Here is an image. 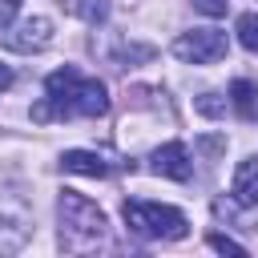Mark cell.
I'll use <instances>...</instances> for the list:
<instances>
[{
	"label": "cell",
	"instance_id": "6da1fadb",
	"mask_svg": "<svg viewBox=\"0 0 258 258\" xmlns=\"http://www.w3.org/2000/svg\"><path fill=\"white\" fill-rule=\"evenodd\" d=\"M44 105L52 117H105L109 89L97 77H81L77 69H56L44 81Z\"/></svg>",
	"mask_w": 258,
	"mask_h": 258
},
{
	"label": "cell",
	"instance_id": "7a4b0ae2",
	"mask_svg": "<svg viewBox=\"0 0 258 258\" xmlns=\"http://www.w3.org/2000/svg\"><path fill=\"white\" fill-rule=\"evenodd\" d=\"M56 222H60V250H73V254H85V250L101 246L105 234H109L105 210L93 198L77 194V189H64L56 198Z\"/></svg>",
	"mask_w": 258,
	"mask_h": 258
},
{
	"label": "cell",
	"instance_id": "3957f363",
	"mask_svg": "<svg viewBox=\"0 0 258 258\" xmlns=\"http://www.w3.org/2000/svg\"><path fill=\"white\" fill-rule=\"evenodd\" d=\"M121 218L129 226V234L145 238V242H177L189 234V218L177 210V206H165V202H125L121 206Z\"/></svg>",
	"mask_w": 258,
	"mask_h": 258
},
{
	"label": "cell",
	"instance_id": "277c9868",
	"mask_svg": "<svg viewBox=\"0 0 258 258\" xmlns=\"http://www.w3.org/2000/svg\"><path fill=\"white\" fill-rule=\"evenodd\" d=\"M52 20L48 16H24V20H12L4 28V48L16 52V56H36L52 44Z\"/></svg>",
	"mask_w": 258,
	"mask_h": 258
},
{
	"label": "cell",
	"instance_id": "5b68a950",
	"mask_svg": "<svg viewBox=\"0 0 258 258\" xmlns=\"http://www.w3.org/2000/svg\"><path fill=\"white\" fill-rule=\"evenodd\" d=\"M173 56L185 64H214L226 56V32L222 28H189L173 40Z\"/></svg>",
	"mask_w": 258,
	"mask_h": 258
},
{
	"label": "cell",
	"instance_id": "8992f818",
	"mask_svg": "<svg viewBox=\"0 0 258 258\" xmlns=\"http://www.w3.org/2000/svg\"><path fill=\"white\" fill-rule=\"evenodd\" d=\"M28 206L16 194H0V250H20L28 238Z\"/></svg>",
	"mask_w": 258,
	"mask_h": 258
},
{
	"label": "cell",
	"instance_id": "52a82bcc",
	"mask_svg": "<svg viewBox=\"0 0 258 258\" xmlns=\"http://www.w3.org/2000/svg\"><path fill=\"white\" fill-rule=\"evenodd\" d=\"M149 169L157 177H169V181H189L194 173V161H189V149L181 141H165L149 153Z\"/></svg>",
	"mask_w": 258,
	"mask_h": 258
},
{
	"label": "cell",
	"instance_id": "ba28073f",
	"mask_svg": "<svg viewBox=\"0 0 258 258\" xmlns=\"http://www.w3.org/2000/svg\"><path fill=\"white\" fill-rule=\"evenodd\" d=\"M230 202L242 206V210H254V206H258V153H250V157H242V161L234 165Z\"/></svg>",
	"mask_w": 258,
	"mask_h": 258
},
{
	"label": "cell",
	"instance_id": "9c48e42d",
	"mask_svg": "<svg viewBox=\"0 0 258 258\" xmlns=\"http://www.w3.org/2000/svg\"><path fill=\"white\" fill-rule=\"evenodd\" d=\"M60 169L64 173H81V177H109L113 161L105 153H93V149H64L60 153Z\"/></svg>",
	"mask_w": 258,
	"mask_h": 258
},
{
	"label": "cell",
	"instance_id": "30bf717a",
	"mask_svg": "<svg viewBox=\"0 0 258 258\" xmlns=\"http://www.w3.org/2000/svg\"><path fill=\"white\" fill-rule=\"evenodd\" d=\"M230 105H234V113L242 121H258V85L246 81V77H238L230 85Z\"/></svg>",
	"mask_w": 258,
	"mask_h": 258
},
{
	"label": "cell",
	"instance_id": "8fae6325",
	"mask_svg": "<svg viewBox=\"0 0 258 258\" xmlns=\"http://www.w3.org/2000/svg\"><path fill=\"white\" fill-rule=\"evenodd\" d=\"M234 32H238V44L246 52H258V12H242L234 20Z\"/></svg>",
	"mask_w": 258,
	"mask_h": 258
},
{
	"label": "cell",
	"instance_id": "7c38bea8",
	"mask_svg": "<svg viewBox=\"0 0 258 258\" xmlns=\"http://www.w3.org/2000/svg\"><path fill=\"white\" fill-rule=\"evenodd\" d=\"M206 242H210L218 254H234V258H242V254H246V246H242V242H234V238H226V234H210Z\"/></svg>",
	"mask_w": 258,
	"mask_h": 258
},
{
	"label": "cell",
	"instance_id": "4fadbf2b",
	"mask_svg": "<svg viewBox=\"0 0 258 258\" xmlns=\"http://www.w3.org/2000/svg\"><path fill=\"white\" fill-rule=\"evenodd\" d=\"M194 105H198V113H202V117H218V113L226 109V101H222L218 93H202V97H198Z\"/></svg>",
	"mask_w": 258,
	"mask_h": 258
},
{
	"label": "cell",
	"instance_id": "5bb4252c",
	"mask_svg": "<svg viewBox=\"0 0 258 258\" xmlns=\"http://www.w3.org/2000/svg\"><path fill=\"white\" fill-rule=\"evenodd\" d=\"M77 12H81L85 20H93V24H97V20H105L109 4H105V0H81V4H77Z\"/></svg>",
	"mask_w": 258,
	"mask_h": 258
},
{
	"label": "cell",
	"instance_id": "9a60e30c",
	"mask_svg": "<svg viewBox=\"0 0 258 258\" xmlns=\"http://www.w3.org/2000/svg\"><path fill=\"white\" fill-rule=\"evenodd\" d=\"M194 8L202 12V16H226V8H230V0H194Z\"/></svg>",
	"mask_w": 258,
	"mask_h": 258
},
{
	"label": "cell",
	"instance_id": "2e32d148",
	"mask_svg": "<svg viewBox=\"0 0 258 258\" xmlns=\"http://www.w3.org/2000/svg\"><path fill=\"white\" fill-rule=\"evenodd\" d=\"M16 12H20V0H0V32L16 20Z\"/></svg>",
	"mask_w": 258,
	"mask_h": 258
},
{
	"label": "cell",
	"instance_id": "e0dca14e",
	"mask_svg": "<svg viewBox=\"0 0 258 258\" xmlns=\"http://www.w3.org/2000/svg\"><path fill=\"white\" fill-rule=\"evenodd\" d=\"M12 81H16V77H12V69L0 60V93H8V89H12Z\"/></svg>",
	"mask_w": 258,
	"mask_h": 258
}]
</instances>
